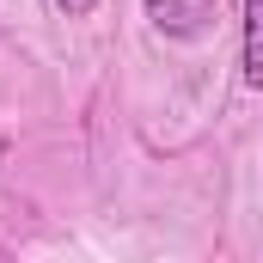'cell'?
<instances>
[{
  "label": "cell",
  "instance_id": "6da1fadb",
  "mask_svg": "<svg viewBox=\"0 0 263 263\" xmlns=\"http://www.w3.org/2000/svg\"><path fill=\"white\" fill-rule=\"evenodd\" d=\"M147 18L165 37H202L214 25V0H147Z\"/></svg>",
  "mask_w": 263,
  "mask_h": 263
},
{
  "label": "cell",
  "instance_id": "7a4b0ae2",
  "mask_svg": "<svg viewBox=\"0 0 263 263\" xmlns=\"http://www.w3.org/2000/svg\"><path fill=\"white\" fill-rule=\"evenodd\" d=\"M245 86L263 92V0H245Z\"/></svg>",
  "mask_w": 263,
  "mask_h": 263
},
{
  "label": "cell",
  "instance_id": "3957f363",
  "mask_svg": "<svg viewBox=\"0 0 263 263\" xmlns=\"http://www.w3.org/2000/svg\"><path fill=\"white\" fill-rule=\"evenodd\" d=\"M55 6H62L67 18H86V12H92V6H98V0H55Z\"/></svg>",
  "mask_w": 263,
  "mask_h": 263
}]
</instances>
